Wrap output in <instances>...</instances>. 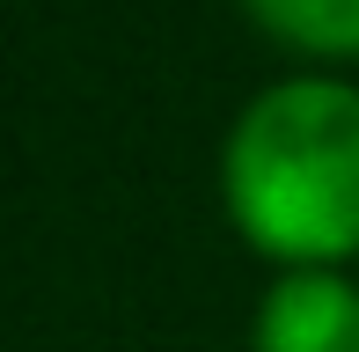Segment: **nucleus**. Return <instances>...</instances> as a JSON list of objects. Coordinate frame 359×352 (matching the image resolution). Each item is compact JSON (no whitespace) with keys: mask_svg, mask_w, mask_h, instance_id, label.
Listing matches in <instances>:
<instances>
[{"mask_svg":"<svg viewBox=\"0 0 359 352\" xmlns=\"http://www.w3.org/2000/svg\"><path fill=\"white\" fill-rule=\"evenodd\" d=\"M257 352H359V286L323 264L286 271L257 309Z\"/></svg>","mask_w":359,"mask_h":352,"instance_id":"nucleus-2","label":"nucleus"},{"mask_svg":"<svg viewBox=\"0 0 359 352\" xmlns=\"http://www.w3.org/2000/svg\"><path fill=\"white\" fill-rule=\"evenodd\" d=\"M227 205L271 257L330 264L359 250V88L279 81L235 118Z\"/></svg>","mask_w":359,"mask_h":352,"instance_id":"nucleus-1","label":"nucleus"},{"mask_svg":"<svg viewBox=\"0 0 359 352\" xmlns=\"http://www.w3.org/2000/svg\"><path fill=\"white\" fill-rule=\"evenodd\" d=\"M250 8H257L264 29H279L301 52L359 59V0H250Z\"/></svg>","mask_w":359,"mask_h":352,"instance_id":"nucleus-3","label":"nucleus"}]
</instances>
